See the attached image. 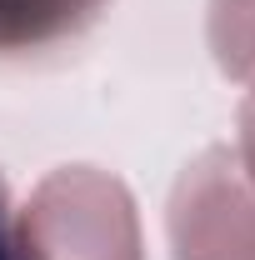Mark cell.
Listing matches in <instances>:
<instances>
[{"mask_svg": "<svg viewBox=\"0 0 255 260\" xmlns=\"http://www.w3.org/2000/svg\"><path fill=\"white\" fill-rule=\"evenodd\" d=\"M235 160L245 170V180L255 185V80L240 100V120H235Z\"/></svg>", "mask_w": 255, "mask_h": 260, "instance_id": "cell-4", "label": "cell"}, {"mask_svg": "<svg viewBox=\"0 0 255 260\" xmlns=\"http://www.w3.org/2000/svg\"><path fill=\"white\" fill-rule=\"evenodd\" d=\"M175 260H255V185L230 145L195 155L165 210Z\"/></svg>", "mask_w": 255, "mask_h": 260, "instance_id": "cell-2", "label": "cell"}, {"mask_svg": "<svg viewBox=\"0 0 255 260\" xmlns=\"http://www.w3.org/2000/svg\"><path fill=\"white\" fill-rule=\"evenodd\" d=\"M110 0H0V55H35L90 30Z\"/></svg>", "mask_w": 255, "mask_h": 260, "instance_id": "cell-3", "label": "cell"}, {"mask_svg": "<svg viewBox=\"0 0 255 260\" xmlns=\"http://www.w3.org/2000/svg\"><path fill=\"white\" fill-rule=\"evenodd\" d=\"M15 260H145L130 190L95 165L50 170L10 220Z\"/></svg>", "mask_w": 255, "mask_h": 260, "instance_id": "cell-1", "label": "cell"}, {"mask_svg": "<svg viewBox=\"0 0 255 260\" xmlns=\"http://www.w3.org/2000/svg\"><path fill=\"white\" fill-rule=\"evenodd\" d=\"M0 260H15V245H10V215H5V190H0Z\"/></svg>", "mask_w": 255, "mask_h": 260, "instance_id": "cell-5", "label": "cell"}]
</instances>
